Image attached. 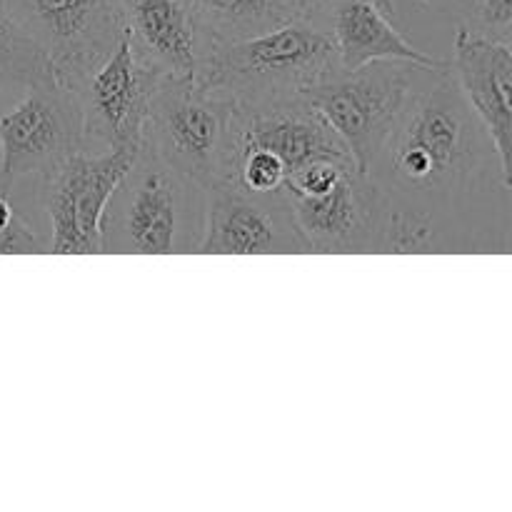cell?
<instances>
[{"mask_svg":"<svg viewBox=\"0 0 512 512\" xmlns=\"http://www.w3.org/2000/svg\"><path fill=\"white\" fill-rule=\"evenodd\" d=\"M365 175L388 210L383 253L463 250L468 213L508 203L512 188L448 63L413 65L398 118Z\"/></svg>","mask_w":512,"mask_h":512,"instance_id":"obj_1","label":"cell"},{"mask_svg":"<svg viewBox=\"0 0 512 512\" xmlns=\"http://www.w3.org/2000/svg\"><path fill=\"white\" fill-rule=\"evenodd\" d=\"M335 73L340 60L330 35L310 18H295L248 40H208L193 80L235 105H260L303 95Z\"/></svg>","mask_w":512,"mask_h":512,"instance_id":"obj_2","label":"cell"},{"mask_svg":"<svg viewBox=\"0 0 512 512\" xmlns=\"http://www.w3.org/2000/svg\"><path fill=\"white\" fill-rule=\"evenodd\" d=\"M203 220L205 190L143 145L105 208L103 253H195Z\"/></svg>","mask_w":512,"mask_h":512,"instance_id":"obj_3","label":"cell"},{"mask_svg":"<svg viewBox=\"0 0 512 512\" xmlns=\"http://www.w3.org/2000/svg\"><path fill=\"white\" fill-rule=\"evenodd\" d=\"M238 105L195 80L163 78L150 100L143 145L208 190L230 183Z\"/></svg>","mask_w":512,"mask_h":512,"instance_id":"obj_4","label":"cell"},{"mask_svg":"<svg viewBox=\"0 0 512 512\" xmlns=\"http://www.w3.org/2000/svg\"><path fill=\"white\" fill-rule=\"evenodd\" d=\"M163 75L130 40L115 48L73 85L83 128V150H140L150 100Z\"/></svg>","mask_w":512,"mask_h":512,"instance_id":"obj_5","label":"cell"},{"mask_svg":"<svg viewBox=\"0 0 512 512\" xmlns=\"http://www.w3.org/2000/svg\"><path fill=\"white\" fill-rule=\"evenodd\" d=\"M413 65L405 60H373L355 70H340L303 93L338 135L360 173H368L398 118Z\"/></svg>","mask_w":512,"mask_h":512,"instance_id":"obj_6","label":"cell"},{"mask_svg":"<svg viewBox=\"0 0 512 512\" xmlns=\"http://www.w3.org/2000/svg\"><path fill=\"white\" fill-rule=\"evenodd\" d=\"M138 150H78L43 175V213L48 220V253H103V215L110 195Z\"/></svg>","mask_w":512,"mask_h":512,"instance_id":"obj_7","label":"cell"},{"mask_svg":"<svg viewBox=\"0 0 512 512\" xmlns=\"http://www.w3.org/2000/svg\"><path fill=\"white\" fill-rule=\"evenodd\" d=\"M83 150V128L75 93L58 80H43L0 113V193L25 178H43Z\"/></svg>","mask_w":512,"mask_h":512,"instance_id":"obj_8","label":"cell"},{"mask_svg":"<svg viewBox=\"0 0 512 512\" xmlns=\"http://www.w3.org/2000/svg\"><path fill=\"white\" fill-rule=\"evenodd\" d=\"M43 50L50 75L73 88L125 33L120 0H5Z\"/></svg>","mask_w":512,"mask_h":512,"instance_id":"obj_9","label":"cell"},{"mask_svg":"<svg viewBox=\"0 0 512 512\" xmlns=\"http://www.w3.org/2000/svg\"><path fill=\"white\" fill-rule=\"evenodd\" d=\"M200 255H303L313 253L300 233L283 190L255 193L238 183L205 190Z\"/></svg>","mask_w":512,"mask_h":512,"instance_id":"obj_10","label":"cell"},{"mask_svg":"<svg viewBox=\"0 0 512 512\" xmlns=\"http://www.w3.org/2000/svg\"><path fill=\"white\" fill-rule=\"evenodd\" d=\"M283 195L313 253H383L388 210L358 168H350L328 193Z\"/></svg>","mask_w":512,"mask_h":512,"instance_id":"obj_11","label":"cell"},{"mask_svg":"<svg viewBox=\"0 0 512 512\" xmlns=\"http://www.w3.org/2000/svg\"><path fill=\"white\" fill-rule=\"evenodd\" d=\"M248 148H263L278 155L285 165V178L313 160L350 158L333 128L303 95L260 105H238L233 173L238 155Z\"/></svg>","mask_w":512,"mask_h":512,"instance_id":"obj_12","label":"cell"},{"mask_svg":"<svg viewBox=\"0 0 512 512\" xmlns=\"http://www.w3.org/2000/svg\"><path fill=\"white\" fill-rule=\"evenodd\" d=\"M448 70L468 108L483 123L503 173L510 178L512 45L483 38L463 25L455 35Z\"/></svg>","mask_w":512,"mask_h":512,"instance_id":"obj_13","label":"cell"},{"mask_svg":"<svg viewBox=\"0 0 512 512\" xmlns=\"http://www.w3.org/2000/svg\"><path fill=\"white\" fill-rule=\"evenodd\" d=\"M125 30L163 78L193 80L208 38L200 33L193 0H120Z\"/></svg>","mask_w":512,"mask_h":512,"instance_id":"obj_14","label":"cell"},{"mask_svg":"<svg viewBox=\"0 0 512 512\" xmlns=\"http://www.w3.org/2000/svg\"><path fill=\"white\" fill-rule=\"evenodd\" d=\"M323 10H328L325 33L338 50L340 70H355L373 60H405L425 68L445 65V60L410 45L375 0H330Z\"/></svg>","mask_w":512,"mask_h":512,"instance_id":"obj_15","label":"cell"},{"mask_svg":"<svg viewBox=\"0 0 512 512\" xmlns=\"http://www.w3.org/2000/svg\"><path fill=\"white\" fill-rule=\"evenodd\" d=\"M193 13L213 43L255 38L300 18L295 0H193Z\"/></svg>","mask_w":512,"mask_h":512,"instance_id":"obj_16","label":"cell"},{"mask_svg":"<svg viewBox=\"0 0 512 512\" xmlns=\"http://www.w3.org/2000/svg\"><path fill=\"white\" fill-rule=\"evenodd\" d=\"M50 78L43 50L0 0V88H30Z\"/></svg>","mask_w":512,"mask_h":512,"instance_id":"obj_17","label":"cell"},{"mask_svg":"<svg viewBox=\"0 0 512 512\" xmlns=\"http://www.w3.org/2000/svg\"><path fill=\"white\" fill-rule=\"evenodd\" d=\"M48 253L45 235H40L8 200V193H0V255H40Z\"/></svg>","mask_w":512,"mask_h":512,"instance_id":"obj_18","label":"cell"},{"mask_svg":"<svg viewBox=\"0 0 512 512\" xmlns=\"http://www.w3.org/2000/svg\"><path fill=\"white\" fill-rule=\"evenodd\" d=\"M465 28L483 38L512 45V0H478L473 20Z\"/></svg>","mask_w":512,"mask_h":512,"instance_id":"obj_19","label":"cell"},{"mask_svg":"<svg viewBox=\"0 0 512 512\" xmlns=\"http://www.w3.org/2000/svg\"><path fill=\"white\" fill-rule=\"evenodd\" d=\"M328 3L330 0H295L300 18H313V15H318Z\"/></svg>","mask_w":512,"mask_h":512,"instance_id":"obj_20","label":"cell"},{"mask_svg":"<svg viewBox=\"0 0 512 512\" xmlns=\"http://www.w3.org/2000/svg\"><path fill=\"white\" fill-rule=\"evenodd\" d=\"M375 3H378L380 8H383L385 15H390V18L395 20V15H398V10H395V0H375Z\"/></svg>","mask_w":512,"mask_h":512,"instance_id":"obj_21","label":"cell"}]
</instances>
